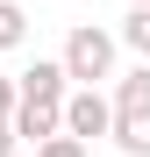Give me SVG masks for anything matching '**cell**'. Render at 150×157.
Here are the masks:
<instances>
[{"label": "cell", "mask_w": 150, "mask_h": 157, "mask_svg": "<svg viewBox=\"0 0 150 157\" xmlns=\"http://www.w3.org/2000/svg\"><path fill=\"white\" fill-rule=\"evenodd\" d=\"M64 78H79V86H100V78H114V36L93 29V21H79V29L64 36Z\"/></svg>", "instance_id": "obj_1"}, {"label": "cell", "mask_w": 150, "mask_h": 157, "mask_svg": "<svg viewBox=\"0 0 150 157\" xmlns=\"http://www.w3.org/2000/svg\"><path fill=\"white\" fill-rule=\"evenodd\" d=\"M107 128H114V100L100 93V86H71V93H64V136H79V143L93 150Z\"/></svg>", "instance_id": "obj_2"}, {"label": "cell", "mask_w": 150, "mask_h": 157, "mask_svg": "<svg viewBox=\"0 0 150 157\" xmlns=\"http://www.w3.org/2000/svg\"><path fill=\"white\" fill-rule=\"evenodd\" d=\"M64 93H71V78H64L57 57H36L29 71L14 78V100H57V107H64Z\"/></svg>", "instance_id": "obj_3"}, {"label": "cell", "mask_w": 150, "mask_h": 157, "mask_svg": "<svg viewBox=\"0 0 150 157\" xmlns=\"http://www.w3.org/2000/svg\"><path fill=\"white\" fill-rule=\"evenodd\" d=\"M107 136L129 157H150V107H114V128H107Z\"/></svg>", "instance_id": "obj_4"}, {"label": "cell", "mask_w": 150, "mask_h": 157, "mask_svg": "<svg viewBox=\"0 0 150 157\" xmlns=\"http://www.w3.org/2000/svg\"><path fill=\"white\" fill-rule=\"evenodd\" d=\"M114 107H150V57H143L136 71L114 78Z\"/></svg>", "instance_id": "obj_5"}, {"label": "cell", "mask_w": 150, "mask_h": 157, "mask_svg": "<svg viewBox=\"0 0 150 157\" xmlns=\"http://www.w3.org/2000/svg\"><path fill=\"white\" fill-rule=\"evenodd\" d=\"M121 43H129L136 57H150V7H129V14H121Z\"/></svg>", "instance_id": "obj_6"}, {"label": "cell", "mask_w": 150, "mask_h": 157, "mask_svg": "<svg viewBox=\"0 0 150 157\" xmlns=\"http://www.w3.org/2000/svg\"><path fill=\"white\" fill-rule=\"evenodd\" d=\"M21 36H29V14H21L14 0H0V50H14Z\"/></svg>", "instance_id": "obj_7"}, {"label": "cell", "mask_w": 150, "mask_h": 157, "mask_svg": "<svg viewBox=\"0 0 150 157\" xmlns=\"http://www.w3.org/2000/svg\"><path fill=\"white\" fill-rule=\"evenodd\" d=\"M36 157H86V143L57 128V136H43V143H36Z\"/></svg>", "instance_id": "obj_8"}, {"label": "cell", "mask_w": 150, "mask_h": 157, "mask_svg": "<svg viewBox=\"0 0 150 157\" xmlns=\"http://www.w3.org/2000/svg\"><path fill=\"white\" fill-rule=\"evenodd\" d=\"M7 114H14V78L0 71V121H7Z\"/></svg>", "instance_id": "obj_9"}, {"label": "cell", "mask_w": 150, "mask_h": 157, "mask_svg": "<svg viewBox=\"0 0 150 157\" xmlns=\"http://www.w3.org/2000/svg\"><path fill=\"white\" fill-rule=\"evenodd\" d=\"M0 157H14V128L7 121H0Z\"/></svg>", "instance_id": "obj_10"}, {"label": "cell", "mask_w": 150, "mask_h": 157, "mask_svg": "<svg viewBox=\"0 0 150 157\" xmlns=\"http://www.w3.org/2000/svg\"><path fill=\"white\" fill-rule=\"evenodd\" d=\"M129 7H150V0H129Z\"/></svg>", "instance_id": "obj_11"}]
</instances>
